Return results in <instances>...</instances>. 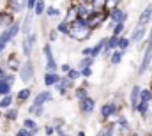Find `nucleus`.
Returning <instances> with one entry per match:
<instances>
[{
    "mask_svg": "<svg viewBox=\"0 0 152 136\" xmlns=\"http://www.w3.org/2000/svg\"><path fill=\"white\" fill-rule=\"evenodd\" d=\"M92 30H94V29L90 27L88 20L78 16V20H75V21L71 23L69 37H71L73 41H76V42H83V41H87V39L92 35Z\"/></svg>",
    "mask_w": 152,
    "mask_h": 136,
    "instance_id": "nucleus-1",
    "label": "nucleus"
},
{
    "mask_svg": "<svg viewBox=\"0 0 152 136\" xmlns=\"http://www.w3.org/2000/svg\"><path fill=\"white\" fill-rule=\"evenodd\" d=\"M151 64H152V30L149 34V39H147V46L143 48V57H142V62H140V67H138V76H143L151 69Z\"/></svg>",
    "mask_w": 152,
    "mask_h": 136,
    "instance_id": "nucleus-2",
    "label": "nucleus"
},
{
    "mask_svg": "<svg viewBox=\"0 0 152 136\" xmlns=\"http://www.w3.org/2000/svg\"><path fill=\"white\" fill-rule=\"evenodd\" d=\"M20 80L23 81V83H30L32 80H34V76H36V71H34V64L30 62V60H25L23 64H21V67H20Z\"/></svg>",
    "mask_w": 152,
    "mask_h": 136,
    "instance_id": "nucleus-3",
    "label": "nucleus"
},
{
    "mask_svg": "<svg viewBox=\"0 0 152 136\" xmlns=\"http://www.w3.org/2000/svg\"><path fill=\"white\" fill-rule=\"evenodd\" d=\"M42 53H44V58H46V71H51V72H57V62H55V57H53V50L50 46V42H46L42 46Z\"/></svg>",
    "mask_w": 152,
    "mask_h": 136,
    "instance_id": "nucleus-4",
    "label": "nucleus"
},
{
    "mask_svg": "<svg viewBox=\"0 0 152 136\" xmlns=\"http://www.w3.org/2000/svg\"><path fill=\"white\" fill-rule=\"evenodd\" d=\"M36 39H37L36 32H30V34L25 35V39H23V42H21V51H23L25 57H30V55H32V50H34V46H36Z\"/></svg>",
    "mask_w": 152,
    "mask_h": 136,
    "instance_id": "nucleus-5",
    "label": "nucleus"
},
{
    "mask_svg": "<svg viewBox=\"0 0 152 136\" xmlns=\"http://www.w3.org/2000/svg\"><path fill=\"white\" fill-rule=\"evenodd\" d=\"M21 27H23V23L21 21H14L12 25H9L7 29H4V32H2V39L5 41V42H9L11 39H14L16 35H18V32L21 30Z\"/></svg>",
    "mask_w": 152,
    "mask_h": 136,
    "instance_id": "nucleus-6",
    "label": "nucleus"
},
{
    "mask_svg": "<svg viewBox=\"0 0 152 136\" xmlns=\"http://www.w3.org/2000/svg\"><path fill=\"white\" fill-rule=\"evenodd\" d=\"M101 117L106 120L110 117H118V106L115 101H110V102H104L101 106Z\"/></svg>",
    "mask_w": 152,
    "mask_h": 136,
    "instance_id": "nucleus-7",
    "label": "nucleus"
},
{
    "mask_svg": "<svg viewBox=\"0 0 152 136\" xmlns=\"http://www.w3.org/2000/svg\"><path fill=\"white\" fill-rule=\"evenodd\" d=\"M94 108H96V101H94V97H90V96H87L85 99H81V101H80V111H81V113H85V115L92 113V111H94Z\"/></svg>",
    "mask_w": 152,
    "mask_h": 136,
    "instance_id": "nucleus-8",
    "label": "nucleus"
},
{
    "mask_svg": "<svg viewBox=\"0 0 152 136\" xmlns=\"http://www.w3.org/2000/svg\"><path fill=\"white\" fill-rule=\"evenodd\" d=\"M110 20H112L113 23H126V20H127V12L122 11L120 7H115V9L110 11Z\"/></svg>",
    "mask_w": 152,
    "mask_h": 136,
    "instance_id": "nucleus-9",
    "label": "nucleus"
},
{
    "mask_svg": "<svg viewBox=\"0 0 152 136\" xmlns=\"http://www.w3.org/2000/svg\"><path fill=\"white\" fill-rule=\"evenodd\" d=\"M145 34H147V27L142 25V23H138V25L133 29V32H131V35H129V39H131V42H138V41L143 39V35Z\"/></svg>",
    "mask_w": 152,
    "mask_h": 136,
    "instance_id": "nucleus-10",
    "label": "nucleus"
},
{
    "mask_svg": "<svg viewBox=\"0 0 152 136\" xmlns=\"http://www.w3.org/2000/svg\"><path fill=\"white\" fill-rule=\"evenodd\" d=\"M140 92H142V88H140L138 85H134V87L131 88V94H129V104H131V110H133V111H136V108H138V102H140Z\"/></svg>",
    "mask_w": 152,
    "mask_h": 136,
    "instance_id": "nucleus-11",
    "label": "nucleus"
},
{
    "mask_svg": "<svg viewBox=\"0 0 152 136\" xmlns=\"http://www.w3.org/2000/svg\"><path fill=\"white\" fill-rule=\"evenodd\" d=\"M5 67L11 69V71H20L21 64H20V58L16 57V53H11V55L7 57V60H5Z\"/></svg>",
    "mask_w": 152,
    "mask_h": 136,
    "instance_id": "nucleus-12",
    "label": "nucleus"
},
{
    "mask_svg": "<svg viewBox=\"0 0 152 136\" xmlns=\"http://www.w3.org/2000/svg\"><path fill=\"white\" fill-rule=\"evenodd\" d=\"M60 78H62V76H58L57 72L46 71V72H44V85H46V87H51V85L55 87V83H58V81H60Z\"/></svg>",
    "mask_w": 152,
    "mask_h": 136,
    "instance_id": "nucleus-13",
    "label": "nucleus"
},
{
    "mask_svg": "<svg viewBox=\"0 0 152 136\" xmlns=\"http://www.w3.org/2000/svg\"><path fill=\"white\" fill-rule=\"evenodd\" d=\"M51 99H53V94L50 90H42V92H39L37 96L34 97V102L32 104H44V102L51 101Z\"/></svg>",
    "mask_w": 152,
    "mask_h": 136,
    "instance_id": "nucleus-14",
    "label": "nucleus"
},
{
    "mask_svg": "<svg viewBox=\"0 0 152 136\" xmlns=\"http://www.w3.org/2000/svg\"><path fill=\"white\" fill-rule=\"evenodd\" d=\"M151 20H152V4H149V5L142 11V14H140V18H138V23L147 25Z\"/></svg>",
    "mask_w": 152,
    "mask_h": 136,
    "instance_id": "nucleus-15",
    "label": "nucleus"
},
{
    "mask_svg": "<svg viewBox=\"0 0 152 136\" xmlns=\"http://www.w3.org/2000/svg\"><path fill=\"white\" fill-rule=\"evenodd\" d=\"M14 23V18H12V14L11 12H5V11H2L0 12V27H4V29H7L9 25H12Z\"/></svg>",
    "mask_w": 152,
    "mask_h": 136,
    "instance_id": "nucleus-16",
    "label": "nucleus"
},
{
    "mask_svg": "<svg viewBox=\"0 0 152 136\" xmlns=\"http://www.w3.org/2000/svg\"><path fill=\"white\" fill-rule=\"evenodd\" d=\"M34 11H30L27 16H25V20H23V27H21V30H23V34H30V27H32V18H34Z\"/></svg>",
    "mask_w": 152,
    "mask_h": 136,
    "instance_id": "nucleus-17",
    "label": "nucleus"
},
{
    "mask_svg": "<svg viewBox=\"0 0 152 136\" xmlns=\"http://www.w3.org/2000/svg\"><path fill=\"white\" fill-rule=\"evenodd\" d=\"M122 58H124V50H120V48H117L112 51V57H110V62L113 64V66H118L120 62H122Z\"/></svg>",
    "mask_w": 152,
    "mask_h": 136,
    "instance_id": "nucleus-18",
    "label": "nucleus"
},
{
    "mask_svg": "<svg viewBox=\"0 0 152 136\" xmlns=\"http://www.w3.org/2000/svg\"><path fill=\"white\" fill-rule=\"evenodd\" d=\"M117 124H118V127H120V133H131L129 122H127V118H126L124 115H118V117H117Z\"/></svg>",
    "mask_w": 152,
    "mask_h": 136,
    "instance_id": "nucleus-19",
    "label": "nucleus"
},
{
    "mask_svg": "<svg viewBox=\"0 0 152 136\" xmlns=\"http://www.w3.org/2000/svg\"><path fill=\"white\" fill-rule=\"evenodd\" d=\"M11 87H12V83L7 80V78H4V80H0V96H5V94H11Z\"/></svg>",
    "mask_w": 152,
    "mask_h": 136,
    "instance_id": "nucleus-20",
    "label": "nucleus"
},
{
    "mask_svg": "<svg viewBox=\"0 0 152 136\" xmlns=\"http://www.w3.org/2000/svg\"><path fill=\"white\" fill-rule=\"evenodd\" d=\"M12 101H14V96H12V94H5V96H2V99H0V108H2V110L11 108Z\"/></svg>",
    "mask_w": 152,
    "mask_h": 136,
    "instance_id": "nucleus-21",
    "label": "nucleus"
},
{
    "mask_svg": "<svg viewBox=\"0 0 152 136\" xmlns=\"http://www.w3.org/2000/svg\"><path fill=\"white\" fill-rule=\"evenodd\" d=\"M23 126H25L27 129H30V131H32L34 135H37V133H39V126H37V122H36V120H32V118H25V120H23Z\"/></svg>",
    "mask_w": 152,
    "mask_h": 136,
    "instance_id": "nucleus-22",
    "label": "nucleus"
},
{
    "mask_svg": "<svg viewBox=\"0 0 152 136\" xmlns=\"http://www.w3.org/2000/svg\"><path fill=\"white\" fill-rule=\"evenodd\" d=\"M78 16H80V14H78V9H76V5H73V7L67 11V14H66V18H64V20H66L67 23H73L75 20H78Z\"/></svg>",
    "mask_w": 152,
    "mask_h": 136,
    "instance_id": "nucleus-23",
    "label": "nucleus"
},
{
    "mask_svg": "<svg viewBox=\"0 0 152 136\" xmlns=\"http://www.w3.org/2000/svg\"><path fill=\"white\" fill-rule=\"evenodd\" d=\"M30 94H32V92H30V88H21V90L16 94V101H18V102H25L28 97H30Z\"/></svg>",
    "mask_w": 152,
    "mask_h": 136,
    "instance_id": "nucleus-24",
    "label": "nucleus"
},
{
    "mask_svg": "<svg viewBox=\"0 0 152 136\" xmlns=\"http://www.w3.org/2000/svg\"><path fill=\"white\" fill-rule=\"evenodd\" d=\"M28 113H32L36 117H42L44 115V104H32L30 110H28Z\"/></svg>",
    "mask_w": 152,
    "mask_h": 136,
    "instance_id": "nucleus-25",
    "label": "nucleus"
},
{
    "mask_svg": "<svg viewBox=\"0 0 152 136\" xmlns=\"http://www.w3.org/2000/svg\"><path fill=\"white\" fill-rule=\"evenodd\" d=\"M57 30H58L60 34H64V35H69V30H71V23H67L66 20H62V21L57 25Z\"/></svg>",
    "mask_w": 152,
    "mask_h": 136,
    "instance_id": "nucleus-26",
    "label": "nucleus"
},
{
    "mask_svg": "<svg viewBox=\"0 0 152 136\" xmlns=\"http://www.w3.org/2000/svg\"><path fill=\"white\" fill-rule=\"evenodd\" d=\"M34 12H36V16L46 14V2H44V0H37V4H36V7H34Z\"/></svg>",
    "mask_w": 152,
    "mask_h": 136,
    "instance_id": "nucleus-27",
    "label": "nucleus"
},
{
    "mask_svg": "<svg viewBox=\"0 0 152 136\" xmlns=\"http://www.w3.org/2000/svg\"><path fill=\"white\" fill-rule=\"evenodd\" d=\"M94 58H96V57H92V55H83V58L78 62V67H87V66H92V64H94Z\"/></svg>",
    "mask_w": 152,
    "mask_h": 136,
    "instance_id": "nucleus-28",
    "label": "nucleus"
},
{
    "mask_svg": "<svg viewBox=\"0 0 152 136\" xmlns=\"http://www.w3.org/2000/svg\"><path fill=\"white\" fill-rule=\"evenodd\" d=\"M88 96V92H87V88L85 87H76L75 88V97L78 101H81V99H85Z\"/></svg>",
    "mask_w": 152,
    "mask_h": 136,
    "instance_id": "nucleus-29",
    "label": "nucleus"
},
{
    "mask_svg": "<svg viewBox=\"0 0 152 136\" xmlns=\"http://www.w3.org/2000/svg\"><path fill=\"white\" fill-rule=\"evenodd\" d=\"M118 42H120V35L112 34V37L108 39V48H110V50H117V48H118Z\"/></svg>",
    "mask_w": 152,
    "mask_h": 136,
    "instance_id": "nucleus-30",
    "label": "nucleus"
},
{
    "mask_svg": "<svg viewBox=\"0 0 152 136\" xmlns=\"http://www.w3.org/2000/svg\"><path fill=\"white\" fill-rule=\"evenodd\" d=\"M124 30H126V25H124V23H115L113 29H112V34L113 35H122Z\"/></svg>",
    "mask_w": 152,
    "mask_h": 136,
    "instance_id": "nucleus-31",
    "label": "nucleus"
},
{
    "mask_svg": "<svg viewBox=\"0 0 152 136\" xmlns=\"http://www.w3.org/2000/svg\"><path fill=\"white\" fill-rule=\"evenodd\" d=\"M46 14H48L50 18H58V16H60V9L48 5V7H46Z\"/></svg>",
    "mask_w": 152,
    "mask_h": 136,
    "instance_id": "nucleus-32",
    "label": "nucleus"
},
{
    "mask_svg": "<svg viewBox=\"0 0 152 136\" xmlns=\"http://www.w3.org/2000/svg\"><path fill=\"white\" fill-rule=\"evenodd\" d=\"M129 44H131V39H129V37H126V35H120V42H118V48L126 51V50L129 48Z\"/></svg>",
    "mask_w": 152,
    "mask_h": 136,
    "instance_id": "nucleus-33",
    "label": "nucleus"
},
{
    "mask_svg": "<svg viewBox=\"0 0 152 136\" xmlns=\"http://www.w3.org/2000/svg\"><path fill=\"white\" fill-rule=\"evenodd\" d=\"M73 81H75V80H71L69 76H62L58 83H60L62 87H66V88H71V87H73Z\"/></svg>",
    "mask_w": 152,
    "mask_h": 136,
    "instance_id": "nucleus-34",
    "label": "nucleus"
},
{
    "mask_svg": "<svg viewBox=\"0 0 152 136\" xmlns=\"http://www.w3.org/2000/svg\"><path fill=\"white\" fill-rule=\"evenodd\" d=\"M16 117H18V110H16V108H7V110H5V118L14 120Z\"/></svg>",
    "mask_w": 152,
    "mask_h": 136,
    "instance_id": "nucleus-35",
    "label": "nucleus"
},
{
    "mask_svg": "<svg viewBox=\"0 0 152 136\" xmlns=\"http://www.w3.org/2000/svg\"><path fill=\"white\" fill-rule=\"evenodd\" d=\"M108 0H92V7L94 9H106Z\"/></svg>",
    "mask_w": 152,
    "mask_h": 136,
    "instance_id": "nucleus-36",
    "label": "nucleus"
},
{
    "mask_svg": "<svg viewBox=\"0 0 152 136\" xmlns=\"http://www.w3.org/2000/svg\"><path fill=\"white\" fill-rule=\"evenodd\" d=\"M16 136H34V133H32L30 129H27V127L23 126V127H20V129L16 131Z\"/></svg>",
    "mask_w": 152,
    "mask_h": 136,
    "instance_id": "nucleus-37",
    "label": "nucleus"
},
{
    "mask_svg": "<svg viewBox=\"0 0 152 136\" xmlns=\"http://www.w3.org/2000/svg\"><path fill=\"white\" fill-rule=\"evenodd\" d=\"M67 76H69L71 80H78V78L81 76V69H71V71L67 72Z\"/></svg>",
    "mask_w": 152,
    "mask_h": 136,
    "instance_id": "nucleus-38",
    "label": "nucleus"
},
{
    "mask_svg": "<svg viewBox=\"0 0 152 136\" xmlns=\"http://www.w3.org/2000/svg\"><path fill=\"white\" fill-rule=\"evenodd\" d=\"M80 69H81V76H83V78H90V76H92V66L80 67Z\"/></svg>",
    "mask_w": 152,
    "mask_h": 136,
    "instance_id": "nucleus-39",
    "label": "nucleus"
},
{
    "mask_svg": "<svg viewBox=\"0 0 152 136\" xmlns=\"http://www.w3.org/2000/svg\"><path fill=\"white\" fill-rule=\"evenodd\" d=\"M118 4H120V0H108L106 9H108V11H112V9H115V7H118Z\"/></svg>",
    "mask_w": 152,
    "mask_h": 136,
    "instance_id": "nucleus-40",
    "label": "nucleus"
},
{
    "mask_svg": "<svg viewBox=\"0 0 152 136\" xmlns=\"http://www.w3.org/2000/svg\"><path fill=\"white\" fill-rule=\"evenodd\" d=\"M44 133L46 135H55V126L53 124H46L44 126Z\"/></svg>",
    "mask_w": 152,
    "mask_h": 136,
    "instance_id": "nucleus-41",
    "label": "nucleus"
},
{
    "mask_svg": "<svg viewBox=\"0 0 152 136\" xmlns=\"http://www.w3.org/2000/svg\"><path fill=\"white\" fill-rule=\"evenodd\" d=\"M36 4H37V0H28V2H27V9H28V11H34Z\"/></svg>",
    "mask_w": 152,
    "mask_h": 136,
    "instance_id": "nucleus-42",
    "label": "nucleus"
},
{
    "mask_svg": "<svg viewBox=\"0 0 152 136\" xmlns=\"http://www.w3.org/2000/svg\"><path fill=\"white\" fill-rule=\"evenodd\" d=\"M60 34V32H58V30H57V29H55V30H51V32H50V41H57V35Z\"/></svg>",
    "mask_w": 152,
    "mask_h": 136,
    "instance_id": "nucleus-43",
    "label": "nucleus"
},
{
    "mask_svg": "<svg viewBox=\"0 0 152 136\" xmlns=\"http://www.w3.org/2000/svg\"><path fill=\"white\" fill-rule=\"evenodd\" d=\"M60 69H62V72H64V74H67V72H69L73 67H71L69 64H62V67H60Z\"/></svg>",
    "mask_w": 152,
    "mask_h": 136,
    "instance_id": "nucleus-44",
    "label": "nucleus"
},
{
    "mask_svg": "<svg viewBox=\"0 0 152 136\" xmlns=\"http://www.w3.org/2000/svg\"><path fill=\"white\" fill-rule=\"evenodd\" d=\"M5 69H7V67H5ZM5 69H4L2 66H0V80H4V78L7 76V72H5Z\"/></svg>",
    "mask_w": 152,
    "mask_h": 136,
    "instance_id": "nucleus-45",
    "label": "nucleus"
},
{
    "mask_svg": "<svg viewBox=\"0 0 152 136\" xmlns=\"http://www.w3.org/2000/svg\"><path fill=\"white\" fill-rule=\"evenodd\" d=\"M90 50H92V48H83V50H81V55H90Z\"/></svg>",
    "mask_w": 152,
    "mask_h": 136,
    "instance_id": "nucleus-46",
    "label": "nucleus"
},
{
    "mask_svg": "<svg viewBox=\"0 0 152 136\" xmlns=\"http://www.w3.org/2000/svg\"><path fill=\"white\" fill-rule=\"evenodd\" d=\"M0 110H2V108H0ZM0 117H2V113H0Z\"/></svg>",
    "mask_w": 152,
    "mask_h": 136,
    "instance_id": "nucleus-47",
    "label": "nucleus"
}]
</instances>
